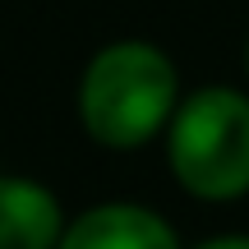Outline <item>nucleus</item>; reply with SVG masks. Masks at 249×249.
<instances>
[{"label":"nucleus","instance_id":"nucleus-1","mask_svg":"<svg viewBox=\"0 0 249 249\" xmlns=\"http://www.w3.org/2000/svg\"><path fill=\"white\" fill-rule=\"evenodd\" d=\"M180 107V74L161 46L124 37L107 42L79 79V120L92 143L134 152L161 139Z\"/></svg>","mask_w":249,"mask_h":249},{"label":"nucleus","instance_id":"nucleus-2","mask_svg":"<svg viewBox=\"0 0 249 249\" xmlns=\"http://www.w3.org/2000/svg\"><path fill=\"white\" fill-rule=\"evenodd\" d=\"M166 161L180 189L203 203L249 194V97L240 88H198L180 97L166 124Z\"/></svg>","mask_w":249,"mask_h":249},{"label":"nucleus","instance_id":"nucleus-3","mask_svg":"<svg viewBox=\"0 0 249 249\" xmlns=\"http://www.w3.org/2000/svg\"><path fill=\"white\" fill-rule=\"evenodd\" d=\"M55 249H180V235L143 203H97L65 222Z\"/></svg>","mask_w":249,"mask_h":249},{"label":"nucleus","instance_id":"nucleus-4","mask_svg":"<svg viewBox=\"0 0 249 249\" xmlns=\"http://www.w3.org/2000/svg\"><path fill=\"white\" fill-rule=\"evenodd\" d=\"M65 203L33 176H0V249H55L65 235Z\"/></svg>","mask_w":249,"mask_h":249},{"label":"nucleus","instance_id":"nucleus-5","mask_svg":"<svg viewBox=\"0 0 249 249\" xmlns=\"http://www.w3.org/2000/svg\"><path fill=\"white\" fill-rule=\"evenodd\" d=\"M194 249H249V235H213V240H203Z\"/></svg>","mask_w":249,"mask_h":249},{"label":"nucleus","instance_id":"nucleus-6","mask_svg":"<svg viewBox=\"0 0 249 249\" xmlns=\"http://www.w3.org/2000/svg\"><path fill=\"white\" fill-rule=\"evenodd\" d=\"M245 74H249V42H245Z\"/></svg>","mask_w":249,"mask_h":249}]
</instances>
